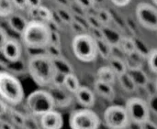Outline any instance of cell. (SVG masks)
I'll return each mask as SVG.
<instances>
[{
	"label": "cell",
	"mask_w": 157,
	"mask_h": 129,
	"mask_svg": "<svg viewBox=\"0 0 157 129\" xmlns=\"http://www.w3.org/2000/svg\"><path fill=\"white\" fill-rule=\"evenodd\" d=\"M28 70L33 81L42 87L52 84L56 75L53 61L45 53L35 54L30 57Z\"/></svg>",
	"instance_id": "1"
},
{
	"label": "cell",
	"mask_w": 157,
	"mask_h": 129,
	"mask_svg": "<svg viewBox=\"0 0 157 129\" xmlns=\"http://www.w3.org/2000/svg\"><path fill=\"white\" fill-rule=\"evenodd\" d=\"M24 45L31 50H44L50 42L51 29L41 21L31 20L20 35Z\"/></svg>",
	"instance_id": "2"
},
{
	"label": "cell",
	"mask_w": 157,
	"mask_h": 129,
	"mask_svg": "<svg viewBox=\"0 0 157 129\" xmlns=\"http://www.w3.org/2000/svg\"><path fill=\"white\" fill-rule=\"evenodd\" d=\"M0 98L11 105H17L24 99V89L19 80L4 71L0 72Z\"/></svg>",
	"instance_id": "3"
},
{
	"label": "cell",
	"mask_w": 157,
	"mask_h": 129,
	"mask_svg": "<svg viewBox=\"0 0 157 129\" xmlns=\"http://www.w3.org/2000/svg\"><path fill=\"white\" fill-rule=\"evenodd\" d=\"M75 56L83 62H91L98 55L95 39L88 33L75 35L72 41Z\"/></svg>",
	"instance_id": "4"
},
{
	"label": "cell",
	"mask_w": 157,
	"mask_h": 129,
	"mask_svg": "<svg viewBox=\"0 0 157 129\" xmlns=\"http://www.w3.org/2000/svg\"><path fill=\"white\" fill-rule=\"evenodd\" d=\"M27 107L30 115L40 117L43 114L53 110L54 102L49 93L45 90H37L32 92L27 98Z\"/></svg>",
	"instance_id": "5"
},
{
	"label": "cell",
	"mask_w": 157,
	"mask_h": 129,
	"mask_svg": "<svg viewBox=\"0 0 157 129\" xmlns=\"http://www.w3.org/2000/svg\"><path fill=\"white\" fill-rule=\"evenodd\" d=\"M101 121L91 108H82L74 111L69 117L71 129H98Z\"/></svg>",
	"instance_id": "6"
},
{
	"label": "cell",
	"mask_w": 157,
	"mask_h": 129,
	"mask_svg": "<svg viewBox=\"0 0 157 129\" xmlns=\"http://www.w3.org/2000/svg\"><path fill=\"white\" fill-rule=\"evenodd\" d=\"M103 120L109 129H126L131 123L125 106L118 105L109 106L105 110Z\"/></svg>",
	"instance_id": "7"
},
{
	"label": "cell",
	"mask_w": 157,
	"mask_h": 129,
	"mask_svg": "<svg viewBox=\"0 0 157 129\" xmlns=\"http://www.w3.org/2000/svg\"><path fill=\"white\" fill-rule=\"evenodd\" d=\"M125 109L131 122L142 124L150 118L151 110L147 101L140 97H132L127 100Z\"/></svg>",
	"instance_id": "8"
},
{
	"label": "cell",
	"mask_w": 157,
	"mask_h": 129,
	"mask_svg": "<svg viewBox=\"0 0 157 129\" xmlns=\"http://www.w3.org/2000/svg\"><path fill=\"white\" fill-rule=\"evenodd\" d=\"M135 15L140 25L152 31H157V7L149 3H139Z\"/></svg>",
	"instance_id": "9"
},
{
	"label": "cell",
	"mask_w": 157,
	"mask_h": 129,
	"mask_svg": "<svg viewBox=\"0 0 157 129\" xmlns=\"http://www.w3.org/2000/svg\"><path fill=\"white\" fill-rule=\"evenodd\" d=\"M48 91L53 99L54 107H57V108L68 107L73 102L74 94H71L69 91H67L63 85L52 84L49 86Z\"/></svg>",
	"instance_id": "10"
},
{
	"label": "cell",
	"mask_w": 157,
	"mask_h": 129,
	"mask_svg": "<svg viewBox=\"0 0 157 129\" xmlns=\"http://www.w3.org/2000/svg\"><path fill=\"white\" fill-rule=\"evenodd\" d=\"M40 126L41 129H62L63 126V116L54 109L49 111L40 116Z\"/></svg>",
	"instance_id": "11"
},
{
	"label": "cell",
	"mask_w": 157,
	"mask_h": 129,
	"mask_svg": "<svg viewBox=\"0 0 157 129\" xmlns=\"http://www.w3.org/2000/svg\"><path fill=\"white\" fill-rule=\"evenodd\" d=\"M3 57L9 62H17L21 58L20 44L12 39H7L0 49Z\"/></svg>",
	"instance_id": "12"
},
{
	"label": "cell",
	"mask_w": 157,
	"mask_h": 129,
	"mask_svg": "<svg viewBox=\"0 0 157 129\" xmlns=\"http://www.w3.org/2000/svg\"><path fill=\"white\" fill-rule=\"evenodd\" d=\"M74 96L77 103L84 108H92L96 102L94 92L86 86L81 85L79 89L74 94Z\"/></svg>",
	"instance_id": "13"
},
{
	"label": "cell",
	"mask_w": 157,
	"mask_h": 129,
	"mask_svg": "<svg viewBox=\"0 0 157 129\" xmlns=\"http://www.w3.org/2000/svg\"><path fill=\"white\" fill-rule=\"evenodd\" d=\"M6 18L7 24L10 27V28L19 35H21L24 32L29 24V21L24 16H22L19 13H16L15 11L12 14H10Z\"/></svg>",
	"instance_id": "14"
},
{
	"label": "cell",
	"mask_w": 157,
	"mask_h": 129,
	"mask_svg": "<svg viewBox=\"0 0 157 129\" xmlns=\"http://www.w3.org/2000/svg\"><path fill=\"white\" fill-rule=\"evenodd\" d=\"M29 15L31 17L32 20H38L48 24L53 18V12L44 6H40L38 7L29 8Z\"/></svg>",
	"instance_id": "15"
},
{
	"label": "cell",
	"mask_w": 157,
	"mask_h": 129,
	"mask_svg": "<svg viewBox=\"0 0 157 129\" xmlns=\"http://www.w3.org/2000/svg\"><path fill=\"white\" fill-rule=\"evenodd\" d=\"M94 89L95 92L104 99L113 100L115 98V90L112 84L96 80L94 83Z\"/></svg>",
	"instance_id": "16"
},
{
	"label": "cell",
	"mask_w": 157,
	"mask_h": 129,
	"mask_svg": "<svg viewBox=\"0 0 157 129\" xmlns=\"http://www.w3.org/2000/svg\"><path fill=\"white\" fill-rule=\"evenodd\" d=\"M97 80L114 85L117 81V75L109 65L102 66L97 72Z\"/></svg>",
	"instance_id": "17"
},
{
	"label": "cell",
	"mask_w": 157,
	"mask_h": 129,
	"mask_svg": "<svg viewBox=\"0 0 157 129\" xmlns=\"http://www.w3.org/2000/svg\"><path fill=\"white\" fill-rule=\"evenodd\" d=\"M108 61H109V66L114 71L117 77L128 72V67H127L125 61L121 60L120 57L111 55Z\"/></svg>",
	"instance_id": "18"
},
{
	"label": "cell",
	"mask_w": 157,
	"mask_h": 129,
	"mask_svg": "<svg viewBox=\"0 0 157 129\" xmlns=\"http://www.w3.org/2000/svg\"><path fill=\"white\" fill-rule=\"evenodd\" d=\"M95 40H96V44H97L98 53L104 60H109V57L112 55L113 46L105 38L95 39Z\"/></svg>",
	"instance_id": "19"
},
{
	"label": "cell",
	"mask_w": 157,
	"mask_h": 129,
	"mask_svg": "<svg viewBox=\"0 0 157 129\" xmlns=\"http://www.w3.org/2000/svg\"><path fill=\"white\" fill-rule=\"evenodd\" d=\"M52 61H53V64H54L55 71H56L57 73L62 74V75L64 76L66 74L74 72L72 65L63 56L58 57V58H54V59H52Z\"/></svg>",
	"instance_id": "20"
},
{
	"label": "cell",
	"mask_w": 157,
	"mask_h": 129,
	"mask_svg": "<svg viewBox=\"0 0 157 129\" xmlns=\"http://www.w3.org/2000/svg\"><path fill=\"white\" fill-rule=\"evenodd\" d=\"M117 80L119 81L120 85L121 86V88L128 92V93H133L136 91L137 89V85L134 83L133 79L132 78L131 74L129 73V72H127L126 73L120 75L117 77Z\"/></svg>",
	"instance_id": "21"
},
{
	"label": "cell",
	"mask_w": 157,
	"mask_h": 129,
	"mask_svg": "<svg viewBox=\"0 0 157 129\" xmlns=\"http://www.w3.org/2000/svg\"><path fill=\"white\" fill-rule=\"evenodd\" d=\"M63 86L67 91H69L71 94H74L79 89V87L81 85H80V83H79L78 78L73 72V73H69V74L64 75L63 80Z\"/></svg>",
	"instance_id": "22"
},
{
	"label": "cell",
	"mask_w": 157,
	"mask_h": 129,
	"mask_svg": "<svg viewBox=\"0 0 157 129\" xmlns=\"http://www.w3.org/2000/svg\"><path fill=\"white\" fill-rule=\"evenodd\" d=\"M129 73L131 74L132 78L133 79L134 83H136L137 87H145L148 83V76L147 74L144 72V71H143L142 68H138V69H132V70H129L128 71Z\"/></svg>",
	"instance_id": "23"
},
{
	"label": "cell",
	"mask_w": 157,
	"mask_h": 129,
	"mask_svg": "<svg viewBox=\"0 0 157 129\" xmlns=\"http://www.w3.org/2000/svg\"><path fill=\"white\" fill-rule=\"evenodd\" d=\"M117 47L120 48V50L126 54L127 56L130 54H132L133 52L136 51V47H135V41L130 38H124L121 37Z\"/></svg>",
	"instance_id": "24"
},
{
	"label": "cell",
	"mask_w": 157,
	"mask_h": 129,
	"mask_svg": "<svg viewBox=\"0 0 157 129\" xmlns=\"http://www.w3.org/2000/svg\"><path fill=\"white\" fill-rule=\"evenodd\" d=\"M54 15L59 18V20L63 23H66L70 25V23L74 20V14L70 12V10L66 7H59L53 12Z\"/></svg>",
	"instance_id": "25"
},
{
	"label": "cell",
	"mask_w": 157,
	"mask_h": 129,
	"mask_svg": "<svg viewBox=\"0 0 157 129\" xmlns=\"http://www.w3.org/2000/svg\"><path fill=\"white\" fill-rule=\"evenodd\" d=\"M7 115L9 116V117H10L11 121L13 122V124H15L16 126H18L20 127H23L24 123H25L26 116H24L20 112H18L17 110H14L12 108H9V107H8V110H7Z\"/></svg>",
	"instance_id": "26"
},
{
	"label": "cell",
	"mask_w": 157,
	"mask_h": 129,
	"mask_svg": "<svg viewBox=\"0 0 157 129\" xmlns=\"http://www.w3.org/2000/svg\"><path fill=\"white\" fill-rule=\"evenodd\" d=\"M146 61L150 71L157 74V49H151L146 56Z\"/></svg>",
	"instance_id": "27"
},
{
	"label": "cell",
	"mask_w": 157,
	"mask_h": 129,
	"mask_svg": "<svg viewBox=\"0 0 157 129\" xmlns=\"http://www.w3.org/2000/svg\"><path fill=\"white\" fill-rule=\"evenodd\" d=\"M14 8L12 0H0V17H7L14 12Z\"/></svg>",
	"instance_id": "28"
},
{
	"label": "cell",
	"mask_w": 157,
	"mask_h": 129,
	"mask_svg": "<svg viewBox=\"0 0 157 129\" xmlns=\"http://www.w3.org/2000/svg\"><path fill=\"white\" fill-rule=\"evenodd\" d=\"M44 50H45V54H47L52 59H54V58H58V57L63 56L62 55V51H61V47L60 46L53 45L52 43H49L45 47Z\"/></svg>",
	"instance_id": "29"
},
{
	"label": "cell",
	"mask_w": 157,
	"mask_h": 129,
	"mask_svg": "<svg viewBox=\"0 0 157 129\" xmlns=\"http://www.w3.org/2000/svg\"><path fill=\"white\" fill-rule=\"evenodd\" d=\"M96 16L103 26H107V24H109L111 20V14L106 9H98Z\"/></svg>",
	"instance_id": "30"
},
{
	"label": "cell",
	"mask_w": 157,
	"mask_h": 129,
	"mask_svg": "<svg viewBox=\"0 0 157 129\" xmlns=\"http://www.w3.org/2000/svg\"><path fill=\"white\" fill-rule=\"evenodd\" d=\"M86 17V21H87L89 28H99V29H101L104 27L102 25V23L98 20V18L97 17L96 14H89Z\"/></svg>",
	"instance_id": "31"
},
{
	"label": "cell",
	"mask_w": 157,
	"mask_h": 129,
	"mask_svg": "<svg viewBox=\"0 0 157 129\" xmlns=\"http://www.w3.org/2000/svg\"><path fill=\"white\" fill-rule=\"evenodd\" d=\"M23 127L25 129H41L40 124L36 120V116H34L32 115L26 116Z\"/></svg>",
	"instance_id": "32"
},
{
	"label": "cell",
	"mask_w": 157,
	"mask_h": 129,
	"mask_svg": "<svg viewBox=\"0 0 157 129\" xmlns=\"http://www.w3.org/2000/svg\"><path fill=\"white\" fill-rule=\"evenodd\" d=\"M70 27L72 28V30L74 32H75L76 35H79V34H84V33H86V30L88 29V28L82 24L81 22L74 19L71 23H70Z\"/></svg>",
	"instance_id": "33"
},
{
	"label": "cell",
	"mask_w": 157,
	"mask_h": 129,
	"mask_svg": "<svg viewBox=\"0 0 157 129\" xmlns=\"http://www.w3.org/2000/svg\"><path fill=\"white\" fill-rule=\"evenodd\" d=\"M53 45L60 46L61 47V36L58 30H52L51 29V36H50V42Z\"/></svg>",
	"instance_id": "34"
},
{
	"label": "cell",
	"mask_w": 157,
	"mask_h": 129,
	"mask_svg": "<svg viewBox=\"0 0 157 129\" xmlns=\"http://www.w3.org/2000/svg\"><path fill=\"white\" fill-rule=\"evenodd\" d=\"M75 2L76 3L77 6L81 7L82 9H90L95 6V2L94 0H75Z\"/></svg>",
	"instance_id": "35"
},
{
	"label": "cell",
	"mask_w": 157,
	"mask_h": 129,
	"mask_svg": "<svg viewBox=\"0 0 157 129\" xmlns=\"http://www.w3.org/2000/svg\"><path fill=\"white\" fill-rule=\"evenodd\" d=\"M150 110L151 112H154L155 115H157V94L155 93V94H153L150 96L149 101H147Z\"/></svg>",
	"instance_id": "36"
},
{
	"label": "cell",
	"mask_w": 157,
	"mask_h": 129,
	"mask_svg": "<svg viewBox=\"0 0 157 129\" xmlns=\"http://www.w3.org/2000/svg\"><path fill=\"white\" fill-rule=\"evenodd\" d=\"M14 7L19 10H25L28 8V0H12Z\"/></svg>",
	"instance_id": "37"
},
{
	"label": "cell",
	"mask_w": 157,
	"mask_h": 129,
	"mask_svg": "<svg viewBox=\"0 0 157 129\" xmlns=\"http://www.w3.org/2000/svg\"><path fill=\"white\" fill-rule=\"evenodd\" d=\"M141 129H157V125L151 119L141 124Z\"/></svg>",
	"instance_id": "38"
},
{
	"label": "cell",
	"mask_w": 157,
	"mask_h": 129,
	"mask_svg": "<svg viewBox=\"0 0 157 129\" xmlns=\"http://www.w3.org/2000/svg\"><path fill=\"white\" fill-rule=\"evenodd\" d=\"M110 1L113 5H115L116 6H119V7L126 6L132 2V0H110Z\"/></svg>",
	"instance_id": "39"
},
{
	"label": "cell",
	"mask_w": 157,
	"mask_h": 129,
	"mask_svg": "<svg viewBox=\"0 0 157 129\" xmlns=\"http://www.w3.org/2000/svg\"><path fill=\"white\" fill-rule=\"evenodd\" d=\"M7 110H8V106H7L6 103L0 98V116H3L6 115Z\"/></svg>",
	"instance_id": "40"
},
{
	"label": "cell",
	"mask_w": 157,
	"mask_h": 129,
	"mask_svg": "<svg viewBox=\"0 0 157 129\" xmlns=\"http://www.w3.org/2000/svg\"><path fill=\"white\" fill-rule=\"evenodd\" d=\"M55 1V3L59 6H61V7H66V8H68V7H70L71 6V1L70 0H54Z\"/></svg>",
	"instance_id": "41"
},
{
	"label": "cell",
	"mask_w": 157,
	"mask_h": 129,
	"mask_svg": "<svg viewBox=\"0 0 157 129\" xmlns=\"http://www.w3.org/2000/svg\"><path fill=\"white\" fill-rule=\"evenodd\" d=\"M7 39H8V38H7L6 32L0 27V49H1V47L3 46V44L6 42V40Z\"/></svg>",
	"instance_id": "42"
},
{
	"label": "cell",
	"mask_w": 157,
	"mask_h": 129,
	"mask_svg": "<svg viewBox=\"0 0 157 129\" xmlns=\"http://www.w3.org/2000/svg\"><path fill=\"white\" fill-rule=\"evenodd\" d=\"M41 6V0H28V8L38 7Z\"/></svg>",
	"instance_id": "43"
},
{
	"label": "cell",
	"mask_w": 157,
	"mask_h": 129,
	"mask_svg": "<svg viewBox=\"0 0 157 129\" xmlns=\"http://www.w3.org/2000/svg\"><path fill=\"white\" fill-rule=\"evenodd\" d=\"M0 129H15V127L7 121L1 120L0 121Z\"/></svg>",
	"instance_id": "44"
},
{
	"label": "cell",
	"mask_w": 157,
	"mask_h": 129,
	"mask_svg": "<svg viewBox=\"0 0 157 129\" xmlns=\"http://www.w3.org/2000/svg\"><path fill=\"white\" fill-rule=\"evenodd\" d=\"M155 93L157 94V79L155 80Z\"/></svg>",
	"instance_id": "45"
},
{
	"label": "cell",
	"mask_w": 157,
	"mask_h": 129,
	"mask_svg": "<svg viewBox=\"0 0 157 129\" xmlns=\"http://www.w3.org/2000/svg\"><path fill=\"white\" fill-rule=\"evenodd\" d=\"M153 2L155 3V5L157 6V0H153Z\"/></svg>",
	"instance_id": "46"
},
{
	"label": "cell",
	"mask_w": 157,
	"mask_h": 129,
	"mask_svg": "<svg viewBox=\"0 0 157 129\" xmlns=\"http://www.w3.org/2000/svg\"><path fill=\"white\" fill-rule=\"evenodd\" d=\"M102 0H94V2L96 3V2H101Z\"/></svg>",
	"instance_id": "47"
}]
</instances>
